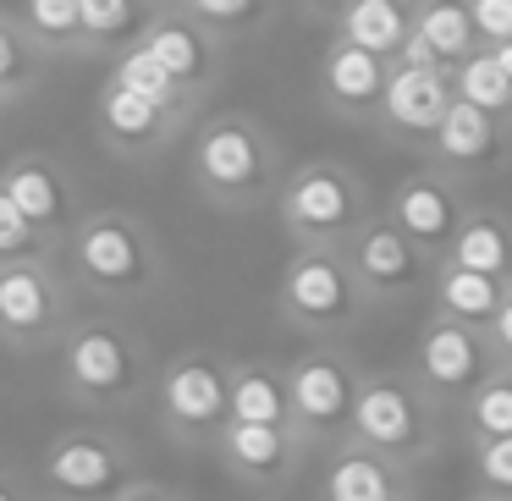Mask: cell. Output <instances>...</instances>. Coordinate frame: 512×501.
I'll list each match as a JSON object with an SVG mask.
<instances>
[{"label":"cell","instance_id":"6da1fadb","mask_svg":"<svg viewBox=\"0 0 512 501\" xmlns=\"http://www.w3.org/2000/svg\"><path fill=\"white\" fill-rule=\"evenodd\" d=\"M56 265L72 281V292H89V298L116 303V309L160 298L171 281L155 226L133 210H116V204H100V210L83 215Z\"/></svg>","mask_w":512,"mask_h":501},{"label":"cell","instance_id":"7a4b0ae2","mask_svg":"<svg viewBox=\"0 0 512 501\" xmlns=\"http://www.w3.org/2000/svg\"><path fill=\"white\" fill-rule=\"evenodd\" d=\"M287 177L281 138L248 111H215L188 138V182L210 210L254 215L276 204V188Z\"/></svg>","mask_w":512,"mask_h":501},{"label":"cell","instance_id":"3957f363","mask_svg":"<svg viewBox=\"0 0 512 501\" xmlns=\"http://www.w3.org/2000/svg\"><path fill=\"white\" fill-rule=\"evenodd\" d=\"M56 375L61 397L78 402L83 413H127L149 402L155 353H149L144 331H133L116 314H78L56 347Z\"/></svg>","mask_w":512,"mask_h":501},{"label":"cell","instance_id":"277c9868","mask_svg":"<svg viewBox=\"0 0 512 501\" xmlns=\"http://www.w3.org/2000/svg\"><path fill=\"white\" fill-rule=\"evenodd\" d=\"M276 221H281V237L292 248H325V254H342L358 232L380 215L369 182L358 177L347 160H331V155H314L303 166H292L276 188Z\"/></svg>","mask_w":512,"mask_h":501},{"label":"cell","instance_id":"5b68a950","mask_svg":"<svg viewBox=\"0 0 512 501\" xmlns=\"http://www.w3.org/2000/svg\"><path fill=\"white\" fill-rule=\"evenodd\" d=\"M347 441L364 446V452H375L380 463L413 474V468H424V463L441 457L446 419L424 402V391L413 386L402 369H364Z\"/></svg>","mask_w":512,"mask_h":501},{"label":"cell","instance_id":"8992f818","mask_svg":"<svg viewBox=\"0 0 512 501\" xmlns=\"http://www.w3.org/2000/svg\"><path fill=\"white\" fill-rule=\"evenodd\" d=\"M155 424L166 441L188 446V452H210L215 435L232 424V358L215 347H188V353L155 364Z\"/></svg>","mask_w":512,"mask_h":501},{"label":"cell","instance_id":"52a82bcc","mask_svg":"<svg viewBox=\"0 0 512 501\" xmlns=\"http://www.w3.org/2000/svg\"><path fill=\"white\" fill-rule=\"evenodd\" d=\"M276 314H281V325H292V331L309 336V342L342 347L375 309L364 303V292H358V281H353V270H347L342 254L292 248L281 276H276Z\"/></svg>","mask_w":512,"mask_h":501},{"label":"cell","instance_id":"ba28073f","mask_svg":"<svg viewBox=\"0 0 512 501\" xmlns=\"http://www.w3.org/2000/svg\"><path fill=\"white\" fill-rule=\"evenodd\" d=\"M287 375V430L309 452H336L353 430V402L364 386V364L336 342H309L281 364Z\"/></svg>","mask_w":512,"mask_h":501},{"label":"cell","instance_id":"9c48e42d","mask_svg":"<svg viewBox=\"0 0 512 501\" xmlns=\"http://www.w3.org/2000/svg\"><path fill=\"white\" fill-rule=\"evenodd\" d=\"M78 320V292L56 259H0V347L6 353H56Z\"/></svg>","mask_w":512,"mask_h":501},{"label":"cell","instance_id":"30bf717a","mask_svg":"<svg viewBox=\"0 0 512 501\" xmlns=\"http://www.w3.org/2000/svg\"><path fill=\"white\" fill-rule=\"evenodd\" d=\"M0 193L12 199V210L28 221V232L39 237V248H45L50 259H61L67 237L78 232V221L89 215L78 171L61 155H50V149H17V155L0 166Z\"/></svg>","mask_w":512,"mask_h":501},{"label":"cell","instance_id":"8fae6325","mask_svg":"<svg viewBox=\"0 0 512 501\" xmlns=\"http://www.w3.org/2000/svg\"><path fill=\"white\" fill-rule=\"evenodd\" d=\"M138 479L133 446L111 424H72L50 435L39 457V496L45 501H111L116 490Z\"/></svg>","mask_w":512,"mask_h":501},{"label":"cell","instance_id":"7c38bea8","mask_svg":"<svg viewBox=\"0 0 512 501\" xmlns=\"http://www.w3.org/2000/svg\"><path fill=\"white\" fill-rule=\"evenodd\" d=\"M490 369H496V358H490V347H485V331L446 325L430 314V320L419 325V336H413V353H408V364H402V375H408L413 386L424 391V402L446 419V413L463 408L468 391H474Z\"/></svg>","mask_w":512,"mask_h":501},{"label":"cell","instance_id":"4fadbf2b","mask_svg":"<svg viewBox=\"0 0 512 501\" xmlns=\"http://www.w3.org/2000/svg\"><path fill=\"white\" fill-rule=\"evenodd\" d=\"M138 50H144V56L171 78V89L182 94V105H188L193 116H204V105L215 100V89H221V78H226V56H232V50L215 45V39L182 12L177 0L155 6V17H149Z\"/></svg>","mask_w":512,"mask_h":501},{"label":"cell","instance_id":"5bb4252c","mask_svg":"<svg viewBox=\"0 0 512 501\" xmlns=\"http://www.w3.org/2000/svg\"><path fill=\"white\" fill-rule=\"evenodd\" d=\"M468 210H474V193L457 188V182L441 177V171L419 166V171H408V177L386 193L380 221H386L397 237H408L424 259H435V265H441Z\"/></svg>","mask_w":512,"mask_h":501},{"label":"cell","instance_id":"9a60e30c","mask_svg":"<svg viewBox=\"0 0 512 501\" xmlns=\"http://www.w3.org/2000/svg\"><path fill=\"white\" fill-rule=\"evenodd\" d=\"M342 259H347V270H353V281H358L369 309H397V303L424 298V292H430V276H435V259H424L419 248L391 232L380 215L342 248Z\"/></svg>","mask_w":512,"mask_h":501},{"label":"cell","instance_id":"2e32d148","mask_svg":"<svg viewBox=\"0 0 512 501\" xmlns=\"http://www.w3.org/2000/svg\"><path fill=\"white\" fill-rule=\"evenodd\" d=\"M424 166L474 193L479 182H496L512 171V127L490 122V116L468 111V105H452L446 122L435 127L430 149H424Z\"/></svg>","mask_w":512,"mask_h":501},{"label":"cell","instance_id":"e0dca14e","mask_svg":"<svg viewBox=\"0 0 512 501\" xmlns=\"http://www.w3.org/2000/svg\"><path fill=\"white\" fill-rule=\"evenodd\" d=\"M210 457L221 463V474L237 479L243 490H254V496H281V490L303 474V463H309L314 452L287 430V424H281V430H270V424H226V430L215 435Z\"/></svg>","mask_w":512,"mask_h":501},{"label":"cell","instance_id":"ac0fdd59","mask_svg":"<svg viewBox=\"0 0 512 501\" xmlns=\"http://www.w3.org/2000/svg\"><path fill=\"white\" fill-rule=\"evenodd\" d=\"M452 72H424V67H391L386 94H380V116L375 133L386 138L391 149H408V155H424L435 138V127L452 111Z\"/></svg>","mask_w":512,"mask_h":501},{"label":"cell","instance_id":"d6986e66","mask_svg":"<svg viewBox=\"0 0 512 501\" xmlns=\"http://www.w3.org/2000/svg\"><path fill=\"white\" fill-rule=\"evenodd\" d=\"M182 133H193V127L177 122V116H166V111H155V105L138 100V94L116 89V83H100V94H94V138H100L105 155L122 160V166H149V160H160Z\"/></svg>","mask_w":512,"mask_h":501},{"label":"cell","instance_id":"ffe728a7","mask_svg":"<svg viewBox=\"0 0 512 501\" xmlns=\"http://www.w3.org/2000/svg\"><path fill=\"white\" fill-rule=\"evenodd\" d=\"M391 67L364 50L331 39L320 56V72H314V89H320V105L347 127H369L375 133V116H380V94H386Z\"/></svg>","mask_w":512,"mask_h":501},{"label":"cell","instance_id":"44dd1931","mask_svg":"<svg viewBox=\"0 0 512 501\" xmlns=\"http://www.w3.org/2000/svg\"><path fill=\"white\" fill-rule=\"evenodd\" d=\"M446 265L474 270V276L496 281V287H512V215L474 199V210L463 215L452 248H446Z\"/></svg>","mask_w":512,"mask_h":501},{"label":"cell","instance_id":"7402d4cb","mask_svg":"<svg viewBox=\"0 0 512 501\" xmlns=\"http://www.w3.org/2000/svg\"><path fill=\"white\" fill-rule=\"evenodd\" d=\"M413 496V474L380 463L375 452L342 441L325 463V479H320V501H408Z\"/></svg>","mask_w":512,"mask_h":501},{"label":"cell","instance_id":"603a6c76","mask_svg":"<svg viewBox=\"0 0 512 501\" xmlns=\"http://www.w3.org/2000/svg\"><path fill=\"white\" fill-rule=\"evenodd\" d=\"M408 34H413L408 0H347V6H336V34L331 39L386 61V67L397 61V50L408 45Z\"/></svg>","mask_w":512,"mask_h":501},{"label":"cell","instance_id":"cb8c5ba5","mask_svg":"<svg viewBox=\"0 0 512 501\" xmlns=\"http://www.w3.org/2000/svg\"><path fill=\"white\" fill-rule=\"evenodd\" d=\"M12 28L39 61H83V28H78V0H23L6 6Z\"/></svg>","mask_w":512,"mask_h":501},{"label":"cell","instance_id":"d4e9b609","mask_svg":"<svg viewBox=\"0 0 512 501\" xmlns=\"http://www.w3.org/2000/svg\"><path fill=\"white\" fill-rule=\"evenodd\" d=\"M155 6L149 0H78V28H83V61H116L144 39Z\"/></svg>","mask_w":512,"mask_h":501},{"label":"cell","instance_id":"484cf974","mask_svg":"<svg viewBox=\"0 0 512 501\" xmlns=\"http://www.w3.org/2000/svg\"><path fill=\"white\" fill-rule=\"evenodd\" d=\"M430 314L435 320H446V325H468V331H485L490 320H496V309H501V287L496 281H485V276H474V270H457V265H435V276H430Z\"/></svg>","mask_w":512,"mask_h":501},{"label":"cell","instance_id":"4316f807","mask_svg":"<svg viewBox=\"0 0 512 501\" xmlns=\"http://www.w3.org/2000/svg\"><path fill=\"white\" fill-rule=\"evenodd\" d=\"M232 424H287V375L276 358H232Z\"/></svg>","mask_w":512,"mask_h":501},{"label":"cell","instance_id":"83f0119b","mask_svg":"<svg viewBox=\"0 0 512 501\" xmlns=\"http://www.w3.org/2000/svg\"><path fill=\"white\" fill-rule=\"evenodd\" d=\"M413 34H419V45L435 56L441 72H457L468 56H479L463 0H413Z\"/></svg>","mask_w":512,"mask_h":501},{"label":"cell","instance_id":"f1b7e54d","mask_svg":"<svg viewBox=\"0 0 512 501\" xmlns=\"http://www.w3.org/2000/svg\"><path fill=\"white\" fill-rule=\"evenodd\" d=\"M457 430H463L468 446H485V441H512V369H490L468 402L452 413Z\"/></svg>","mask_w":512,"mask_h":501},{"label":"cell","instance_id":"f546056e","mask_svg":"<svg viewBox=\"0 0 512 501\" xmlns=\"http://www.w3.org/2000/svg\"><path fill=\"white\" fill-rule=\"evenodd\" d=\"M177 6L226 50H232L237 39L265 34V28L281 17V6H270V0H177Z\"/></svg>","mask_w":512,"mask_h":501},{"label":"cell","instance_id":"4dcf8cb0","mask_svg":"<svg viewBox=\"0 0 512 501\" xmlns=\"http://www.w3.org/2000/svg\"><path fill=\"white\" fill-rule=\"evenodd\" d=\"M105 83H116V89H127V94H138V100H149L155 105V111H166V116H177V122H199V116L188 111V105H182V94L171 89V78L166 72L155 67V61L144 56V50H122V56L111 61V67H105Z\"/></svg>","mask_w":512,"mask_h":501},{"label":"cell","instance_id":"1f68e13d","mask_svg":"<svg viewBox=\"0 0 512 501\" xmlns=\"http://www.w3.org/2000/svg\"><path fill=\"white\" fill-rule=\"evenodd\" d=\"M452 100L468 105V111L490 116V122L512 127V83L501 78V67L479 50V56H468L463 67L452 72Z\"/></svg>","mask_w":512,"mask_h":501},{"label":"cell","instance_id":"d6a6232c","mask_svg":"<svg viewBox=\"0 0 512 501\" xmlns=\"http://www.w3.org/2000/svg\"><path fill=\"white\" fill-rule=\"evenodd\" d=\"M39 78H45V61H39L34 50H28L23 39H17L12 12L0 6V111L23 105L28 94L39 89Z\"/></svg>","mask_w":512,"mask_h":501},{"label":"cell","instance_id":"836d02e7","mask_svg":"<svg viewBox=\"0 0 512 501\" xmlns=\"http://www.w3.org/2000/svg\"><path fill=\"white\" fill-rule=\"evenodd\" d=\"M468 474H474V496L485 501H512V441H485L468 446Z\"/></svg>","mask_w":512,"mask_h":501},{"label":"cell","instance_id":"e575fe53","mask_svg":"<svg viewBox=\"0 0 512 501\" xmlns=\"http://www.w3.org/2000/svg\"><path fill=\"white\" fill-rule=\"evenodd\" d=\"M468 28H474L479 50H501L512 45V0H463Z\"/></svg>","mask_w":512,"mask_h":501},{"label":"cell","instance_id":"d590c367","mask_svg":"<svg viewBox=\"0 0 512 501\" xmlns=\"http://www.w3.org/2000/svg\"><path fill=\"white\" fill-rule=\"evenodd\" d=\"M34 254H45V248H39V237L28 232V221L12 210V199L0 193V259H34Z\"/></svg>","mask_w":512,"mask_h":501},{"label":"cell","instance_id":"8d00e7d4","mask_svg":"<svg viewBox=\"0 0 512 501\" xmlns=\"http://www.w3.org/2000/svg\"><path fill=\"white\" fill-rule=\"evenodd\" d=\"M485 347L496 358V369H512V287H501V309L485 325Z\"/></svg>","mask_w":512,"mask_h":501},{"label":"cell","instance_id":"74e56055","mask_svg":"<svg viewBox=\"0 0 512 501\" xmlns=\"http://www.w3.org/2000/svg\"><path fill=\"white\" fill-rule=\"evenodd\" d=\"M111 501H188V496H182V490H171V485H160V479H144V474H138V479H127V485L116 490Z\"/></svg>","mask_w":512,"mask_h":501},{"label":"cell","instance_id":"f35d334b","mask_svg":"<svg viewBox=\"0 0 512 501\" xmlns=\"http://www.w3.org/2000/svg\"><path fill=\"white\" fill-rule=\"evenodd\" d=\"M0 501H45L17 468H0Z\"/></svg>","mask_w":512,"mask_h":501},{"label":"cell","instance_id":"ab89813d","mask_svg":"<svg viewBox=\"0 0 512 501\" xmlns=\"http://www.w3.org/2000/svg\"><path fill=\"white\" fill-rule=\"evenodd\" d=\"M468 501H485V496H468Z\"/></svg>","mask_w":512,"mask_h":501},{"label":"cell","instance_id":"60d3db41","mask_svg":"<svg viewBox=\"0 0 512 501\" xmlns=\"http://www.w3.org/2000/svg\"><path fill=\"white\" fill-rule=\"evenodd\" d=\"M408 501H413V496H408Z\"/></svg>","mask_w":512,"mask_h":501}]
</instances>
